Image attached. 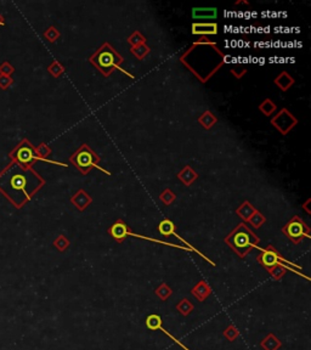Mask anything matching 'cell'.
Wrapping results in <instances>:
<instances>
[{
    "label": "cell",
    "mask_w": 311,
    "mask_h": 350,
    "mask_svg": "<svg viewBox=\"0 0 311 350\" xmlns=\"http://www.w3.org/2000/svg\"><path fill=\"white\" fill-rule=\"evenodd\" d=\"M180 62L197 77L201 83H207L224 66L225 55L208 37H201L183 54Z\"/></svg>",
    "instance_id": "2"
},
{
    "label": "cell",
    "mask_w": 311,
    "mask_h": 350,
    "mask_svg": "<svg viewBox=\"0 0 311 350\" xmlns=\"http://www.w3.org/2000/svg\"><path fill=\"white\" fill-rule=\"evenodd\" d=\"M226 245L240 258H246L259 246L260 238L246 223H240L225 238Z\"/></svg>",
    "instance_id": "3"
},
{
    "label": "cell",
    "mask_w": 311,
    "mask_h": 350,
    "mask_svg": "<svg viewBox=\"0 0 311 350\" xmlns=\"http://www.w3.org/2000/svg\"><path fill=\"white\" fill-rule=\"evenodd\" d=\"M247 223L248 224H250V226H252L253 229H260V227L266 223V218L264 217L263 213L257 209L254 213H253V215L249 218V220H248Z\"/></svg>",
    "instance_id": "26"
},
{
    "label": "cell",
    "mask_w": 311,
    "mask_h": 350,
    "mask_svg": "<svg viewBox=\"0 0 311 350\" xmlns=\"http://www.w3.org/2000/svg\"><path fill=\"white\" fill-rule=\"evenodd\" d=\"M282 260H283L282 255H281L280 253H278V250L271 245H269L268 247L264 248L257 257V262L259 263L261 267L265 268V269H269V268L273 267V265L277 264V263H281Z\"/></svg>",
    "instance_id": "9"
},
{
    "label": "cell",
    "mask_w": 311,
    "mask_h": 350,
    "mask_svg": "<svg viewBox=\"0 0 311 350\" xmlns=\"http://www.w3.org/2000/svg\"><path fill=\"white\" fill-rule=\"evenodd\" d=\"M9 158L23 168H33L34 163L41 161L36 152V146L28 140L22 139L9 152Z\"/></svg>",
    "instance_id": "6"
},
{
    "label": "cell",
    "mask_w": 311,
    "mask_h": 350,
    "mask_svg": "<svg viewBox=\"0 0 311 350\" xmlns=\"http://www.w3.org/2000/svg\"><path fill=\"white\" fill-rule=\"evenodd\" d=\"M193 20H215L218 17L216 7H193Z\"/></svg>",
    "instance_id": "16"
},
{
    "label": "cell",
    "mask_w": 311,
    "mask_h": 350,
    "mask_svg": "<svg viewBox=\"0 0 311 350\" xmlns=\"http://www.w3.org/2000/svg\"><path fill=\"white\" fill-rule=\"evenodd\" d=\"M52 245H54V247L56 248V249L59 250V252L63 253V252H66L67 249H68V247H69V245H71V242H69V240L64 235H59L54 240Z\"/></svg>",
    "instance_id": "28"
},
{
    "label": "cell",
    "mask_w": 311,
    "mask_h": 350,
    "mask_svg": "<svg viewBox=\"0 0 311 350\" xmlns=\"http://www.w3.org/2000/svg\"><path fill=\"white\" fill-rule=\"evenodd\" d=\"M124 61H125V60H124L123 56H122L108 41H104L103 45L96 49L95 53L89 58V62H90L104 77H109L116 69H121L124 73L128 74L130 78H133L131 74H129L128 72H125L121 67Z\"/></svg>",
    "instance_id": "4"
},
{
    "label": "cell",
    "mask_w": 311,
    "mask_h": 350,
    "mask_svg": "<svg viewBox=\"0 0 311 350\" xmlns=\"http://www.w3.org/2000/svg\"><path fill=\"white\" fill-rule=\"evenodd\" d=\"M12 83H14L12 77L2 76V74H0V89H1V90H6V89H9V86L11 85Z\"/></svg>",
    "instance_id": "36"
},
{
    "label": "cell",
    "mask_w": 311,
    "mask_h": 350,
    "mask_svg": "<svg viewBox=\"0 0 311 350\" xmlns=\"http://www.w3.org/2000/svg\"><path fill=\"white\" fill-rule=\"evenodd\" d=\"M198 123L201 124V126H202L203 129L209 130V129H211L218 123V117L214 115V113H211L210 111H206L203 115L198 117Z\"/></svg>",
    "instance_id": "20"
},
{
    "label": "cell",
    "mask_w": 311,
    "mask_h": 350,
    "mask_svg": "<svg viewBox=\"0 0 311 350\" xmlns=\"http://www.w3.org/2000/svg\"><path fill=\"white\" fill-rule=\"evenodd\" d=\"M69 201H71L72 205H73L79 212H84V210L93 203V197H91L85 190L81 188V190H78L72 196Z\"/></svg>",
    "instance_id": "13"
},
{
    "label": "cell",
    "mask_w": 311,
    "mask_h": 350,
    "mask_svg": "<svg viewBox=\"0 0 311 350\" xmlns=\"http://www.w3.org/2000/svg\"><path fill=\"white\" fill-rule=\"evenodd\" d=\"M247 72H248V69L246 68L245 66H242V64H236V66H233L232 68L230 69V73L232 74L236 79L243 78V76H245V74H247Z\"/></svg>",
    "instance_id": "34"
},
{
    "label": "cell",
    "mask_w": 311,
    "mask_h": 350,
    "mask_svg": "<svg viewBox=\"0 0 311 350\" xmlns=\"http://www.w3.org/2000/svg\"><path fill=\"white\" fill-rule=\"evenodd\" d=\"M255 210H257V208H255L249 201H245L243 203H241L240 207H237V209H236V214L243 220V223H247Z\"/></svg>",
    "instance_id": "19"
},
{
    "label": "cell",
    "mask_w": 311,
    "mask_h": 350,
    "mask_svg": "<svg viewBox=\"0 0 311 350\" xmlns=\"http://www.w3.org/2000/svg\"><path fill=\"white\" fill-rule=\"evenodd\" d=\"M191 32H192L193 36H216L219 32L218 23H215V22H195V23H192V31Z\"/></svg>",
    "instance_id": "12"
},
{
    "label": "cell",
    "mask_w": 311,
    "mask_h": 350,
    "mask_svg": "<svg viewBox=\"0 0 311 350\" xmlns=\"http://www.w3.org/2000/svg\"><path fill=\"white\" fill-rule=\"evenodd\" d=\"M5 26V19L2 17V15H0V27H4Z\"/></svg>",
    "instance_id": "38"
},
{
    "label": "cell",
    "mask_w": 311,
    "mask_h": 350,
    "mask_svg": "<svg viewBox=\"0 0 311 350\" xmlns=\"http://www.w3.org/2000/svg\"><path fill=\"white\" fill-rule=\"evenodd\" d=\"M310 203H311V200H310V198H308L307 202H305L304 205L302 206V209L305 210V212H307L308 214H311V210L309 209V205H310Z\"/></svg>",
    "instance_id": "37"
},
{
    "label": "cell",
    "mask_w": 311,
    "mask_h": 350,
    "mask_svg": "<svg viewBox=\"0 0 311 350\" xmlns=\"http://www.w3.org/2000/svg\"><path fill=\"white\" fill-rule=\"evenodd\" d=\"M223 336L224 338H226V341L235 342L236 339L240 337V331H238L237 327L233 326V325H228L223 331Z\"/></svg>",
    "instance_id": "31"
},
{
    "label": "cell",
    "mask_w": 311,
    "mask_h": 350,
    "mask_svg": "<svg viewBox=\"0 0 311 350\" xmlns=\"http://www.w3.org/2000/svg\"><path fill=\"white\" fill-rule=\"evenodd\" d=\"M100 161V156H99L88 144H83V145L69 157V162L83 175L88 174L93 168H99V169L107 173L108 175L111 174V173L107 172V170H104V168H101L100 165H99Z\"/></svg>",
    "instance_id": "5"
},
{
    "label": "cell",
    "mask_w": 311,
    "mask_h": 350,
    "mask_svg": "<svg viewBox=\"0 0 311 350\" xmlns=\"http://www.w3.org/2000/svg\"><path fill=\"white\" fill-rule=\"evenodd\" d=\"M159 200H161V202L163 203L164 206H170L175 202L176 195L170 188H166V190L159 195Z\"/></svg>",
    "instance_id": "32"
},
{
    "label": "cell",
    "mask_w": 311,
    "mask_h": 350,
    "mask_svg": "<svg viewBox=\"0 0 311 350\" xmlns=\"http://www.w3.org/2000/svg\"><path fill=\"white\" fill-rule=\"evenodd\" d=\"M43 36L48 41H50V43H55V41H56L57 39L61 37V33H60V31L56 28V27L50 26L48 29H45V32L43 33Z\"/></svg>",
    "instance_id": "33"
},
{
    "label": "cell",
    "mask_w": 311,
    "mask_h": 350,
    "mask_svg": "<svg viewBox=\"0 0 311 350\" xmlns=\"http://www.w3.org/2000/svg\"><path fill=\"white\" fill-rule=\"evenodd\" d=\"M281 231H282V233L286 236V237L290 238L294 245H299L304 238L310 237L311 230L302 218L295 215V217H293L292 219L285 225V226H282Z\"/></svg>",
    "instance_id": "7"
},
{
    "label": "cell",
    "mask_w": 311,
    "mask_h": 350,
    "mask_svg": "<svg viewBox=\"0 0 311 350\" xmlns=\"http://www.w3.org/2000/svg\"><path fill=\"white\" fill-rule=\"evenodd\" d=\"M175 308H176V310H178V311L185 317L188 316V315H190L191 312L195 310V305H193L192 303L187 299V298H184V299L179 300Z\"/></svg>",
    "instance_id": "25"
},
{
    "label": "cell",
    "mask_w": 311,
    "mask_h": 350,
    "mask_svg": "<svg viewBox=\"0 0 311 350\" xmlns=\"http://www.w3.org/2000/svg\"><path fill=\"white\" fill-rule=\"evenodd\" d=\"M273 83H275V85L277 86L281 91H288L293 85H294L295 79L293 78V77L290 76L288 72L283 71V72H281L277 77H276L275 81H273Z\"/></svg>",
    "instance_id": "15"
},
{
    "label": "cell",
    "mask_w": 311,
    "mask_h": 350,
    "mask_svg": "<svg viewBox=\"0 0 311 350\" xmlns=\"http://www.w3.org/2000/svg\"><path fill=\"white\" fill-rule=\"evenodd\" d=\"M211 293H213V289H211V287L209 286L208 282H206L205 280H201V281L197 282V285H195V287L191 289V295H192L193 298H196L200 303H203L205 300H207Z\"/></svg>",
    "instance_id": "14"
},
{
    "label": "cell",
    "mask_w": 311,
    "mask_h": 350,
    "mask_svg": "<svg viewBox=\"0 0 311 350\" xmlns=\"http://www.w3.org/2000/svg\"><path fill=\"white\" fill-rule=\"evenodd\" d=\"M146 41H147L146 37L139 31L133 32V33L128 37V44L131 46V48L140 45V44H146Z\"/></svg>",
    "instance_id": "29"
},
{
    "label": "cell",
    "mask_w": 311,
    "mask_h": 350,
    "mask_svg": "<svg viewBox=\"0 0 311 350\" xmlns=\"http://www.w3.org/2000/svg\"><path fill=\"white\" fill-rule=\"evenodd\" d=\"M15 72V67L10 63L9 61H5L0 64V74L2 76H9L11 77V74Z\"/></svg>",
    "instance_id": "35"
},
{
    "label": "cell",
    "mask_w": 311,
    "mask_h": 350,
    "mask_svg": "<svg viewBox=\"0 0 311 350\" xmlns=\"http://www.w3.org/2000/svg\"><path fill=\"white\" fill-rule=\"evenodd\" d=\"M266 270H268V272L270 274V276L272 277L275 281H281V280H282V277L287 274L288 268L286 267V265H283L282 263H277V264H275L273 267L269 268V269H266Z\"/></svg>",
    "instance_id": "21"
},
{
    "label": "cell",
    "mask_w": 311,
    "mask_h": 350,
    "mask_svg": "<svg viewBox=\"0 0 311 350\" xmlns=\"http://www.w3.org/2000/svg\"><path fill=\"white\" fill-rule=\"evenodd\" d=\"M155 294L157 298H159V300H162V302H166V300L170 298V295L173 294V289L170 288V286H169L168 284L162 282V284L155 289Z\"/></svg>",
    "instance_id": "24"
},
{
    "label": "cell",
    "mask_w": 311,
    "mask_h": 350,
    "mask_svg": "<svg viewBox=\"0 0 311 350\" xmlns=\"http://www.w3.org/2000/svg\"><path fill=\"white\" fill-rule=\"evenodd\" d=\"M48 72L54 78H60V77L64 73V67L61 62H59L57 60H54L48 66Z\"/></svg>",
    "instance_id": "30"
},
{
    "label": "cell",
    "mask_w": 311,
    "mask_h": 350,
    "mask_svg": "<svg viewBox=\"0 0 311 350\" xmlns=\"http://www.w3.org/2000/svg\"><path fill=\"white\" fill-rule=\"evenodd\" d=\"M107 232L111 235V237L113 238L114 241H117V243H123L125 241V238L128 236H131V231L130 227L126 225V223L124 220L118 219L108 227Z\"/></svg>",
    "instance_id": "10"
},
{
    "label": "cell",
    "mask_w": 311,
    "mask_h": 350,
    "mask_svg": "<svg viewBox=\"0 0 311 350\" xmlns=\"http://www.w3.org/2000/svg\"><path fill=\"white\" fill-rule=\"evenodd\" d=\"M176 176H178V179L184 185L191 186L198 179V173L196 172V170H193L191 165H185V167L176 174Z\"/></svg>",
    "instance_id": "17"
},
{
    "label": "cell",
    "mask_w": 311,
    "mask_h": 350,
    "mask_svg": "<svg viewBox=\"0 0 311 350\" xmlns=\"http://www.w3.org/2000/svg\"><path fill=\"white\" fill-rule=\"evenodd\" d=\"M44 185L45 180L34 168H23L12 161L0 172V193L17 209L24 207Z\"/></svg>",
    "instance_id": "1"
},
{
    "label": "cell",
    "mask_w": 311,
    "mask_h": 350,
    "mask_svg": "<svg viewBox=\"0 0 311 350\" xmlns=\"http://www.w3.org/2000/svg\"><path fill=\"white\" fill-rule=\"evenodd\" d=\"M162 322H163V320H162V317L159 316V315L151 314V315H148L147 317H146L145 325H146V327H147V329H150V331H158V329H159V331H162L163 333H166V336H168L169 338L171 339V341L175 342V343L178 344L179 347H181V348H183L184 350H190L187 348V347L185 346V344L181 343V342L178 341V339H176L175 337L171 336V334L169 333V332L166 331V329H163V327H162Z\"/></svg>",
    "instance_id": "11"
},
{
    "label": "cell",
    "mask_w": 311,
    "mask_h": 350,
    "mask_svg": "<svg viewBox=\"0 0 311 350\" xmlns=\"http://www.w3.org/2000/svg\"><path fill=\"white\" fill-rule=\"evenodd\" d=\"M158 231L162 236H166V237H169V236L174 235L176 231V225L174 224L171 220L164 219L162 220L158 224Z\"/></svg>",
    "instance_id": "22"
},
{
    "label": "cell",
    "mask_w": 311,
    "mask_h": 350,
    "mask_svg": "<svg viewBox=\"0 0 311 350\" xmlns=\"http://www.w3.org/2000/svg\"><path fill=\"white\" fill-rule=\"evenodd\" d=\"M259 111L261 113H263L264 116L266 117H271L273 115V113L277 111V105H276L275 103H273L271 99H265V100L263 101V103H260L259 105Z\"/></svg>",
    "instance_id": "23"
},
{
    "label": "cell",
    "mask_w": 311,
    "mask_h": 350,
    "mask_svg": "<svg viewBox=\"0 0 311 350\" xmlns=\"http://www.w3.org/2000/svg\"><path fill=\"white\" fill-rule=\"evenodd\" d=\"M270 123L271 125L277 129L282 135H288V133L298 125L299 121H298L297 117L293 115L290 110H287L286 107H282L271 118Z\"/></svg>",
    "instance_id": "8"
},
{
    "label": "cell",
    "mask_w": 311,
    "mask_h": 350,
    "mask_svg": "<svg viewBox=\"0 0 311 350\" xmlns=\"http://www.w3.org/2000/svg\"><path fill=\"white\" fill-rule=\"evenodd\" d=\"M260 347L264 350H278L282 347V342H281L272 332H270V333H268L261 339Z\"/></svg>",
    "instance_id": "18"
},
{
    "label": "cell",
    "mask_w": 311,
    "mask_h": 350,
    "mask_svg": "<svg viewBox=\"0 0 311 350\" xmlns=\"http://www.w3.org/2000/svg\"><path fill=\"white\" fill-rule=\"evenodd\" d=\"M130 51L138 60H144L151 53V48L147 44H140V45L131 48Z\"/></svg>",
    "instance_id": "27"
}]
</instances>
